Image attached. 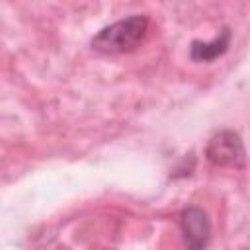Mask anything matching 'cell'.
<instances>
[{
	"label": "cell",
	"instance_id": "obj_1",
	"mask_svg": "<svg viewBox=\"0 0 250 250\" xmlns=\"http://www.w3.org/2000/svg\"><path fill=\"white\" fill-rule=\"evenodd\" d=\"M150 20L145 14H133L102 27L90 41V47L102 55H123L135 51L148 35Z\"/></svg>",
	"mask_w": 250,
	"mask_h": 250
},
{
	"label": "cell",
	"instance_id": "obj_2",
	"mask_svg": "<svg viewBox=\"0 0 250 250\" xmlns=\"http://www.w3.org/2000/svg\"><path fill=\"white\" fill-rule=\"evenodd\" d=\"M205 158L209 164L219 168H234L240 170L246 166V150L240 135L232 129H221L217 131L207 146H205Z\"/></svg>",
	"mask_w": 250,
	"mask_h": 250
},
{
	"label": "cell",
	"instance_id": "obj_3",
	"mask_svg": "<svg viewBox=\"0 0 250 250\" xmlns=\"http://www.w3.org/2000/svg\"><path fill=\"white\" fill-rule=\"evenodd\" d=\"M180 230L184 236L186 250H205L211 238V219L205 209L197 205L184 207L180 217Z\"/></svg>",
	"mask_w": 250,
	"mask_h": 250
},
{
	"label": "cell",
	"instance_id": "obj_4",
	"mask_svg": "<svg viewBox=\"0 0 250 250\" xmlns=\"http://www.w3.org/2000/svg\"><path fill=\"white\" fill-rule=\"evenodd\" d=\"M232 31L230 27H223L211 41H191L189 45V59L193 62H213L223 57L230 47Z\"/></svg>",
	"mask_w": 250,
	"mask_h": 250
}]
</instances>
